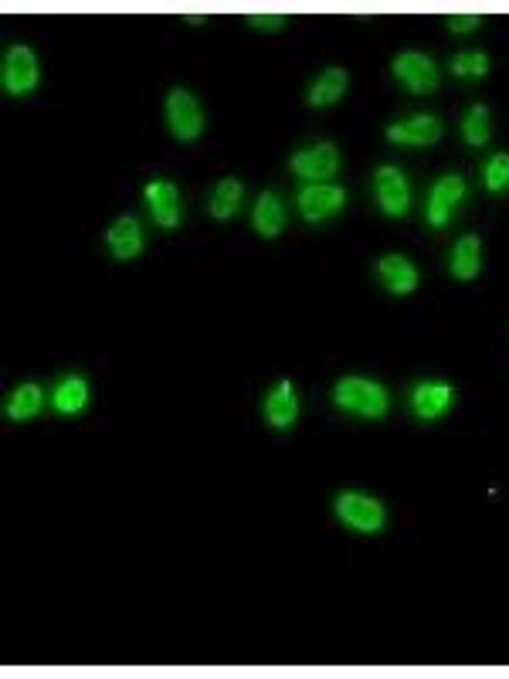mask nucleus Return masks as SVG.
Masks as SVG:
<instances>
[{
  "instance_id": "nucleus-6",
  "label": "nucleus",
  "mask_w": 509,
  "mask_h": 679,
  "mask_svg": "<svg viewBox=\"0 0 509 679\" xmlns=\"http://www.w3.org/2000/svg\"><path fill=\"white\" fill-rule=\"evenodd\" d=\"M465 197V180L459 174H445L435 180V187H431L428 194V225L431 228H445L448 221H452V211L462 204Z\"/></svg>"
},
{
  "instance_id": "nucleus-22",
  "label": "nucleus",
  "mask_w": 509,
  "mask_h": 679,
  "mask_svg": "<svg viewBox=\"0 0 509 679\" xmlns=\"http://www.w3.org/2000/svg\"><path fill=\"white\" fill-rule=\"evenodd\" d=\"M489 136H493V126H489V109L476 102V106L465 113L462 119V140L469 146H486Z\"/></svg>"
},
{
  "instance_id": "nucleus-17",
  "label": "nucleus",
  "mask_w": 509,
  "mask_h": 679,
  "mask_svg": "<svg viewBox=\"0 0 509 679\" xmlns=\"http://www.w3.org/2000/svg\"><path fill=\"white\" fill-rule=\"evenodd\" d=\"M252 218H255V231L262 238H275V235H279V231L286 228V208H282L279 194L265 191L262 197H258Z\"/></svg>"
},
{
  "instance_id": "nucleus-11",
  "label": "nucleus",
  "mask_w": 509,
  "mask_h": 679,
  "mask_svg": "<svg viewBox=\"0 0 509 679\" xmlns=\"http://www.w3.org/2000/svg\"><path fill=\"white\" fill-rule=\"evenodd\" d=\"M146 204H150V214L160 228L174 231L180 225V194L170 180H153V184H146Z\"/></svg>"
},
{
  "instance_id": "nucleus-27",
  "label": "nucleus",
  "mask_w": 509,
  "mask_h": 679,
  "mask_svg": "<svg viewBox=\"0 0 509 679\" xmlns=\"http://www.w3.org/2000/svg\"><path fill=\"white\" fill-rule=\"evenodd\" d=\"M187 24H204V14H184Z\"/></svg>"
},
{
  "instance_id": "nucleus-13",
  "label": "nucleus",
  "mask_w": 509,
  "mask_h": 679,
  "mask_svg": "<svg viewBox=\"0 0 509 679\" xmlns=\"http://www.w3.org/2000/svg\"><path fill=\"white\" fill-rule=\"evenodd\" d=\"M106 245H109V252L116 255L119 262H129V259H136V255L143 252V231H140V221L136 218H119L116 225H112L106 231Z\"/></svg>"
},
{
  "instance_id": "nucleus-19",
  "label": "nucleus",
  "mask_w": 509,
  "mask_h": 679,
  "mask_svg": "<svg viewBox=\"0 0 509 679\" xmlns=\"http://www.w3.org/2000/svg\"><path fill=\"white\" fill-rule=\"evenodd\" d=\"M41 408H45V391L38 388V384H21L11 398H7V418L11 421H31L41 415Z\"/></svg>"
},
{
  "instance_id": "nucleus-20",
  "label": "nucleus",
  "mask_w": 509,
  "mask_h": 679,
  "mask_svg": "<svg viewBox=\"0 0 509 679\" xmlns=\"http://www.w3.org/2000/svg\"><path fill=\"white\" fill-rule=\"evenodd\" d=\"M347 92V72L343 68H326L309 89V106H333Z\"/></svg>"
},
{
  "instance_id": "nucleus-7",
  "label": "nucleus",
  "mask_w": 509,
  "mask_h": 679,
  "mask_svg": "<svg viewBox=\"0 0 509 679\" xmlns=\"http://www.w3.org/2000/svg\"><path fill=\"white\" fill-rule=\"evenodd\" d=\"M292 170H296L299 177L313 180V184H326V180L336 177V170H340V150H336L333 143H316L309 146V150H299L296 157H292Z\"/></svg>"
},
{
  "instance_id": "nucleus-9",
  "label": "nucleus",
  "mask_w": 509,
  "mask_h": 679,
  "mask_svg": "<svg viewBox=\"0 0 509 679\" xmlns=\"http://www.w3.org/2000/svg\"><path fill=\"white\" fill-rule=\"evenodd\" d=\"M377 201H381L384 214H391V218H401V214H408L411 208V187L408 180L398 167H381L377 170Z\"/></svg>"
},
{
  "instance_id": "nucleus-23",
  "label": "nucleus",
  "mask_w": 509,
  "mask_h": 679,
  "mask_svg": "<svg viewBox=\"0 0 509 679\" xmlns=\"http://www.w3.org/2000/svg\"><path fill=\"white\" fill-rule=\"evenodd\" d=\"M482 184L489 194H503L509 187V153H493L482 170Z\"/></svg>"
},
{
  "instance_id": "nucleus-16",
  "label": "nucleus",
  "mask_w": 509,
  "mask_h": 679,
  "mask_svg": "<svg viewBox=\"0 0 509 679\" xmlns=\"http://www.w3.org/2000/svg\"><path fill=\"white\" fill-rule=\"evenodd\" d=\"M299 415V401L296 391H292V381H279L275 391L265 398V418L272 421L275 428H289Z\"/></svg>"
},
{
  "instance_id": "nucleus-24",
  "label": "nucleus",
  "mask_w": 509,
  "mask_h": 679,
  "mask_svg": "<svg viewBox=\"0 0 509 679\" xmlns=\"http://www.w3.org/2000/svg\"><path fill=\"white\" fill-rule=\"evenodd\" d=\"M452 72L455 79H482V75H489V58L482 51H459L452 58Z\"/></svg>"
},
{
  "instance_id": "nucleus-18",
  "label": "nucleus",
  "mask_w": 509,
  "mask_h": 679,
  "mask_svg": "<svg viewBox=\"0 0 509 679\" xmlns=\"http://www.w3.org/2000/svg\"><path fill=\"white\" fill-rule=\"evenodd\" d=\"M482 269V245L476 235H465L452 248V275L462 282H472Z\"/></svg>"
},
{
  "instance_id": "nucleus-1",
  "label": "nucleus",
  "mask_w": 509,
  "mask_h": 679,
  "mask_svg": "<svg viewBox=\"0 0 509 679\" xmlns=\"http://www.w3.org/2000/svg\"><path fill=\"white\" fill-rule=\"evenodd\" d=\"M333 398L340 408L353 411L360 418H384L387 415V391L367 377H343L333 388Z\"/></svg>"
},
{
  "instance_id": "nucleus-14",
  "label": "nucleus",
  "mask_w": 509,
  "mask_h": 679,
  "mask_svg": "<svg viewBox=\"0 0 509 679\" xmlns=\"http://www.w3.org/2000/svg\"><path fill=\"white\" fill-rule=\"evenodd\" d=\"M377 275L394 296H408V292L418 289V269L404 255H384L381 265H377Z\"/></svg>"
},
{
  "instance_id": "nucleus-15",
  "label": "nucleus",
  "mask_w": 509,
  "mask_h": 679,
  "mask_svg": "<svg viewBox=\"0 0 509 679\" xmlns=\"http://www.w3.org/2000/svg\"><path fill=\"white\" fill-rule=\"evenodd\" d=\"M85 405H89V384H85V377L79 374L62 377V381L55 384V391H51V408H55L58 415H79Z\"/></svg>"
},
{
  "instance_id": "nucleus-5",
  "label": "nucleus",
  "mask_w": 509,
  "mask_h": 679,
  "mask_svg": "<svg viewBox=\"0 0 509 679\" xmlns=\"http://www.w3.org/2000/svg\"><path fill=\"white\" fill-rule=\"evenodd\" d=\"M394 75L408 85L414 96H428V92L438 89V68L428 55H421V51H401V55L394 58Z\"/></svg>"
},
{
  "instance_id": "nucleus-10",
  "label": "nucleus",
  "mask_w": 509,
  "mask_h": 679,
  "mask_svg": "<svg viewBox=\"0 0 509 679\" xmlns=\"http://www.w3.org/2000/svg\"><path fill=\"white\" fill-rule=\"evenodd\" d=\"M387 140L398 146H431L442 140V123L435 116H411L404 123L387 126Z\"/></svg>"
},
{
  "instance_id": "nucleus-12",
  "label": "nucleus",
  "mask_w": 509,
  "mask_h": 679,
  "mask_svg": "<svg viewBox=\"0 0 509 679\" xmlns=\"http://www.w3.org/2000/svg\"><path fill=\"white\" fill-rule=\"evenodd\" d=\"M452 398H455V391H452V384H445V381L418 384V388H414V394H411V411L421 421H435V418H442L445 411H448Z\"/></svg>"
},
{
  "instance_id": "nucleus-4",
  "label": "nucleus",
  "mask_w": 509,
  "mask_h": 679,
  "mask_svg": "<svg viewBox=\"0 0 509 679\" xmlns=\"http://www.w3.org/2000/svg\"><path fill=\"white\" fill-rule=\"evenodd\" d=\"M0 79H4L7 96H28L34 85H38V58H34V51L24 45H14L4 58Z\"/></svg>"
},
{
  "instance_id": "nucleus-26",
  "label": "nucleus",
  "mask_w": 509,
  "mask_h": 679,
  "mask_svg": "<svg viewBox=\"0 0 509 679\" xmlns=\"http://www.w3.org/2000/svg\"><path fill=\"white\" fill-rule=\"evenodd\" d=\"M248 21L262 31H279L282 24H286V14H248Z\"/></svg>"
},
{
  "instance_id": "nucleus-2",
  "label": "nucleus",
  "mask_w": 509,
  "mask_h": 679,
  "mask_svg": "<svg viewBox=\"0 0 509 679\" xmlns=\"http://www.w3.org/2000/svg\"><path fill=\"white\" fill-rule=\"evenodd\" d=\"M336 517H340L347 527L360 530V534H377V530H384V503H377L374 496H364V493H343L340 500H336Z\"/></svg>"
},
{
  "instance_id": "nucleus-3",
  "label": "nucleus",
  "mask_w": 509,
  "mask_h": 679,
  "mask_svg": "<svg viewBox=\"0 0 509 679\" xmlns=\"http://www.w3.org/2000/svg\"><path fill=\"white\" fill-rule=\"evenodd\" d=\"M167 123H170V133L184 143H191L201 136L204 113H201V106H197V99L191 96V92H184V89L170 92L167 96Z\"/></svg>"
},
{
  "instance_id": "nucleus-8",
  "label": "nucleus",
  "mask_w": 509,
  "mask_h": 679,
  "mask_svg": "<svg viewBox=\"0 0 509 679\" xmlns=\"http://www.w3.org/2000/svg\"><path fill=\"white\" fill-rule=\"evenodd\" d=\"M347 204V191L336 184H306L303 191H299V214H303L306 221H326L330 214H336Z\"/></svg>"
},
{
  "instance_id": "nucleus-25",
  "label": "nucleus",
  "mask_w": 509,
  "mask_h": 679,
  "mask_svg": "<svg viewBox=\"0 0 509 679\" xmlns=\"http://www.w3.org/2000/svg\"><path fill=\"white\" fill-rule=\"evenodd\" d=\"M479 24H482L479 14H455V17H448V31H452V34H469V31H476Z\"/></svg>"
},
{
  "instance_id": "nucleus-21",
  "label": "nucleus",
  "mask_w": 509,
  "mask_h": 679,
  "mask_svg": "<svg viewBox=\"0 0 509 679\" xmlns=\"http://www.w3.org/2000/svg\"><path fill=\"white\" fill-rule=\"evenodd\" d=\"M241 184L235 177H224L218 187H214V194H211V218H218V221H228L231 214L238 211V204H241Z\"/></svg>"
}]
</instances>
